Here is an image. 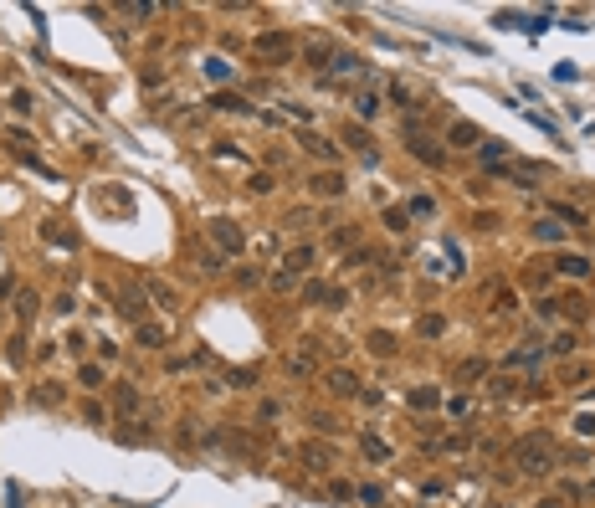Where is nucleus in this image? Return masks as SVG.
Instances as JSON below:
<instances>
[{
  "label": "nucleus",
  "mask_w": 595,
  "mask_h": 508,
  "mask_svg": "<svg viewBox=\"0 0 595 508\" xmlns=\"http://www.w3.org/2000/svg\"><path fill=\"white\" fill-rule=\"evenodd\" d=\"M31 319H36V293H21V298H16V323L26 329Z\"/></svg>",
  "instance_id": "obj_9"
},
{
  "label": "nucleus",
  "mask_w": 595,
  "mask_h": 508,
  "mask_svg": "<svg viewBox=\"0 0 595 508\" xmlns=\"http://www.w3.org/2000/svg\"><path fill=\"white\" fill-rule=\"evenodd\" d=\"M406 144H410V154H416V159H426V165H431V170H436V165H441V149H436V144H431V139H426V134H416V128H406Z\"/></svg>",
  "instance_id": "obj_5"
},
{
  "label": "nucleus",
  "mask_w": 595,
  "mask_h": 508,
  "mask_svg": "<svg viewBox=\"0 0 595 508\" xmlns=\"http://www.w3.org/2000/svg\"><path fill=\"white\" fill-rule=\"evenodd\" d=\"M303 298H308V303H329V308H344V303H349V293H344V288H323V283H308V288H303Z\"/></svg>",
  "instance_id": "obj_4"
},
{
  "label": "nucleus",
  "mask_w": 595,
  "mask_h": 508,
  "mask_svg": "<svg viewBox=\"0 0 595 508\" xmlns=\"http://www.w3.org/2000/svg\"><path fill=\"white\" fill-rule=\"evenodd\" d=\"M354 113H360V118H375V113H380V98H375V93H360V98H354Z\"/></svg>",
  "instance_id": "obj_16"
},
{
  "label": "nucleus",
  "mask_w": 595,
  "mask_h": 508,
  "mask_svg": "<svg viewBox=\"0 0 595 508\" xmlns=\"http://www.w3.org/2000/svg\"><path fill=\"white\" fill-rule=\"evenodd\" d=\"M436 401H441V395L431 391V385H421V391H410V406H416V411H431Z\"/></svg>",
  "instance_id": "obj_18"
},
{
  "label": "nucleus",
  "mask_w": 595,
  "mask_h": 508,
  "mask_svg": "<svg viewBox=\"0 0 595 508\" xmlns=\"http://www.w3.org/2000/svg\"><path fill=\"white\" fill-rule=\"evenodd\" d=\"M555 267H559L565 277H585V273H590V262H585V257H575V252H565V257H559Z\"/></svg>",
  "instance_id": "obj_7"
},
{
  "label": "nucleus",
  "mask_w": 595,
  "mask_h": 508,
  "mask_svg": "<svg viewBox=\"0 0 595 508\" xmlns=\"http://www.w3.org/2000/svg\"><path fill=\"white\" fill-rule=\"evenodd\" d=\"M534 360H539L534 349H513V354H508V365H534Z\"/></svg>",
  "instance_id": "obj_29"
},
{
  "label": "nucleus",
  "mask_w": 595,
  "mask_h": 508,
  "mask_svg": "<svg viewBox=\"0 0 595 508\" xmlns=\"http://www.w3.org/2000/svg\"><path fill=\"white\" fill-rule=\"evenodd\" d=\"M534 236H539V242H549V246H555V242H559L565 231H559V226L549 221V216H539V221H534Z\"/></svg>",
  "instance_id": "obj_12"
},
{
  "label": "nucleus",
  "mask_w": 595,
  "mask_h": 508,
  "mask_svg": "<svg viewBox=\"0 0 595 508\" xmlns=\"http://www.w3.org/2000/svg\"><path fill=\"white\" fill-rule=\"evenodd\" d=\"M390 98H395L400 108H410V103H416V98H410V88H406V82H390Z\"/></svg>",
  "instance_id": "obj_23"
},
{
  "label": "nucleus",
  "mask_w": 595,
  "mask_h": 508,
  "mask_svg": "<svg viewBox=\"0 0 595 508\" xmlns=\"http://www.w3.org/2000/svg\"><path fill=\"white\" fill-rule=\"evenodd\" d=\"M555 354H575V334H559V339H555Z\"/></svg>",
  "instance_id": "obj_27"
},
{
  "label": "nucleus",
  "mask_w": 595,
  "mask_h": 508,
  "mask_svg": "<svg viewBox=\"0 0 595 508\" xmlns=\"http://www.w3.org/2000/svg\"><path fill=\"white\" fill-rule=\"evenodd\" d=\"M364 457H375V462H385V457H390V447H385L380 437H364Z\"/></svg>",
  "instance_id": "obj_19"
},
{
  "label": "nucleus",
  "mask_w": 595,
  "mask_h": 508,
  "mask_svg": "<svg viewBox=\"0 0 595 508\" xmlns=\"http://www.w3.org/2000/svg\"><path fill=\"white\" fill-rule=\"evenodd\" d=\"M513 467L518 472H549L555 467V441H549V431H524V437L513 441Z\"/></svg>",
  "instance_id": "obj_1"
},
{
  "label": "nucleus",
  "mask_w": 595,
  "mask_h": 508,
  "mask_svg": "<svg viewBox=\"0 0 595 508\" xmlns=\"http://www.w3.org/2000/svg\"><path fill=\"white\" fill-rule=\"evenodd\" d=\"M534 508H565V498H539Z\"/></svg>",
  "instance_id": "obj_31"
},
{
  "label": "nucleus",
  "mask_w": 595,
  "mask_h": 508,
  "mask_svg": "<svg viewBox=\"0 0 595 508\" xmlns=\"http://www.w3.org/2000/svg\"><path fill=\"white\" fill-rule=\"evenodd\" d=\"M303 149L318 154V159H334V144H329V139H318V134H303Z\"/></svg>",
  "instance_id": "obj_13"
},
{
  "label": "nucleus",
  "mask_w": 595,
  "mask_h": 508,
  "mask_svg": "<svg viewBox=\"0 0 595 508\" xmlns=\"http://www.w3.org/2000/svg\"><path fill=\"white\" fill-rule=\"evenodd\" d=\"M329 391H334V395H354L360 385H354V375H349V370H334V375H329Z\"/></svg>",
  "instance_id": "obj_8"
},
{
  "label": "nucleus",
  "mask_w": 595,
  "mask_h": 508,
  "mask_svg": "<svg viewBox=\"0 0 595 508\" xmlns=\"http://www.w3.org/2000/svg\"><path fill=\"white\" fill-rule=\"evenodd\" d=\"M308 62H313V67H329V62H334L329 41H308Z\"/></svg>",
  "instance_id": "obj_14"
},
{
  "label": "nucleus",
  "mask_w": 595,
  "mask_h": 508,
  "mask_svg": "<svg viewBox=\"0 0 595 508\" xmlns=\"http://www.w3.org/2000/svg\"><path fill=\"white\" fill-rule=\"evenodd\" d=\"M149 293H154V298H159V303H165V308H175V293H170L165 283H149Z\"/></svg>",
  "instance_id": "obj_24"
},
{
  "label": "nucleus",
  "mask_w": 595,
  "mask_h": 508,
  "mask_svg": "<svg viewBox=\"0 0 595 508\" xmlns=\"http://www.w3.org/2000/svg\"><path fill=\"white\" fill-rule=\"evenodd\" d=\"M139 344H159V329H154V323H139Z\"/></svg>",
  "instance_id": "obj_26"
},
{
  "label": "nucleus",
  "mask_w": 595,
  "mask_h": 508,
  "mask_svg": "<svg viewBox=\"0 0 595 508\" xmlns=\"http://www.w3.org/2000/svg\"><path fill=\"white\" fill-rule=\"evenodd\" d=\"M303 462H313V467H329V452H323V447H303Z\"/></svg>",
  "instance_id": "obj_22"
},
{
  "label": "nucleus",
  "mask_w": 595,
  "mask_h": 508,
  "mask_svg": "<svg viewBox=\"0 0 595 508\" xmlns=\"http://www.w3.org/2000/svg\"><path fill=\"white\" fill-rule=\"evenodd\" d=\"M293 51H298V36H288V31L257 36V57H293Z\"/></svg>",
  "instance_id": "obj_3"
},
{
  "label": "nucleus",
  "mask_w": 595,
  "mask_h": 508,
  "mask_svg": "<svg viewBox=\"0 0 595 508\" xmlns=\"http://www.w3.org/2000/svg\"><path fill=\"white\" fill-rule=\"evenodd\" d=\"M370 349L375 354H395V334H370Z\"/></svg>",
  "instance_id": "obj_20"
},
{
  "label": "nucleus",
  "mask_w": 595,
  "mask_h": 508,
  "mask_svg": "<svg viewBox=\"0 0 595 508\" xmlns=\"http://www.w3.org/2000/svg\"><path fill=\"white\" fill-rule=\"evenodd\" d=\"M447 139H452V144H478L482 134H478V124H452V134H447Z\"/></svg>",
  "instance_id": "obj_11"
},
{
  "label": "nucleus",
  "mask_w": 595,
  "mask_h": 508,
  "mask_svg": "<svg viewBox=\"0 0 595 508\" xmlns=\"http://www.w3.org/2000/svg\"><path fill=\"white\" fill-rule=\"evenodd\" d=\"M308 262H313V246H298V252H288V262H283V267H288V273H303Z\"/></svg>",
  "instance_id": "obj_17"
},
{
  "label": "nucleus",
  "mask_w": 595,
  "mask_h": 508,
  "mask_svg": "<svg viewBox=\"0 0 595 508\" xmlns=\"http://www.w3.org/2000/svg\"><path fill=\"white\" fill-rule=\"evenodd\" d=\"M124 313H128V319H134V323H144V293H139V288H134V293H124Z\"/></svg>",
  "instance_id": "obj_10"
},
{
  "label": "nucleus",
  "mask_w": 595,
  "mask_h": 508,
  "mask_svg": "<svg viewBox=\"0 0 595 508\" xmlns=\"http://www.w3.org/2000/svg\"><path fill=\"white\" fill-rule=\"evenodd\" d=\"M313 196H344V175H334V170L313 175Z\"/></svg>",
  "instance_id": "obj_6"
},
{
  "label": "nucleus",
  "mask_w": 595,
  "mask_h": 508,
  "mask_svg": "<svg viewBox=\"0 0 595 508\" xmlns=\"http://www.w3.org/2000/svg\"><path fill=\"white\" fill-rule=\"evenodd\" d=\"M205 72H211V78H215V82H221V78H231V67H226V62H215V57H211V62H205Z\"/></svg>",
  "instance_id": "obj_25"
},
{
  "label": "nucleus",
  "mask_w": 595,
  "mask_h": 508,
  "mask_svg": "<svg viewBox=\"0 0 595 508\" xmlns=\"http://www.w3.org/2000/svg\"><path fill=\"white\" fill-rule=\"evenodd\" d=\"M82 385H103V370H98V365H82Z\"/></svg>",
  "instance_id": "obj_28"
},
{
  "label": "nucleus",
  "mask_w": 595,
  "mask_h": 508,
  "mask_svg": "<svg viewBox=\"0 0 595 508\" xmlns=\"http://www.w3.org/2000/svg\"><path fill=\"white\" fill-rule=\"evenodd\" d=\"M211 242L221 246L226 257H236L246 246V236H242V226H236V221H211Z\"/></svg>",
  "instance_id": "obj_2"
},
{
  "label": "nucleus",
  "mask_w": 595,
  "mask_h": 508,
  "mask_svg": "<svg viewBox=\"0 0 595 508\" xmlns=\"http://www.w3.org/2000/svg\"><path fill=\"white\" fill-rule=\"evenodd\" d=\"M47 242H57V246H78V236H72V231H62V226H51V221H47Z\"/></svg>",
  "instance_id": "obj_21"
},
{
  "label": "nucleus",
  "mask_w": 595,
  "mask_h": 508,
  "mask_svg": "<svg viewBox=\"0 0 595 508\" xmlns=\"http://www.w3.org/2000/svg\"><path fill=\"white\" fill-rule=\"evenodd\" d=\"M118 406H124V411H139L144 401H139V391H124V395H118Z\"/></svg>",
  "instance_id": "obj_30"
},
{
  "label": "nucleus",
  "mask_w": 595,
  "mask_h": 508,
  "mask_svg": "<svg viewBox=\"0 0 595 508\" xmlns=\"http://www.w3.org/2000/svg\"><path fill=\"white\" fill-rule=\"evenodd\" d=\"M329 67H334V72H360L364 62L354 57V51H334V62H329Z\"/></svg>",
  "instance_id": "obj_15"
}]
</instances>
